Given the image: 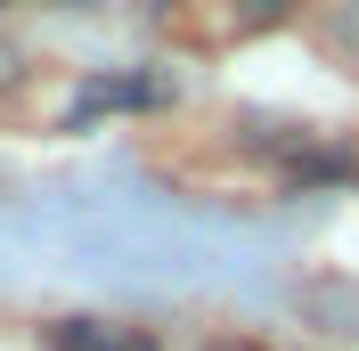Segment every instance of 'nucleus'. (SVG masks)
Returning a JSON list of instances; mask_svg holds the SVG:
<instances>
[{
  "instance_id": "obj_1",
  "label": "nucleus",
  "mask_w": 359,
  "mask_h": 351,
  "mask_svg": "<svg viewBox=\"0 0 359 351\" xmlns=\"http://www.w3.org/2000/svg\"><path fill=\"white\" fill-rule=\"evenodd\" d=\"M49 343H57V351H147V335H139V327H114V319H57Z\"/></svg>"
},
{
  "instance_id": "obj_2",
  "label": "nucleus",
  "mask_w": 359,
  "mask_h": 351,
  "mask_svg": "<svg viewBox=\"0 0 359 351\" xmlns=\"http://www.w3.org/2000/svg\"><path fill=\"white\" fill-rule=\"evenodd\" d=\"M302 310H311V319H335V310H343V319H359V286L351 278H335V286H302ZM359 335V327H351Z\"/></svg>"
},
{
  "instance_id": "obj_3",
  "label": "nucleus",
  "mask_w": 359,
  "mask_h": 351,
  "mask_svg": "<svg viewBox=\"0 0 359 351\" xmlns=\"http://www.w3.org/2000/svg\"><path fill=\"white\" fill-rule=\"evenodd\" d=\"M327 41L359 66V0H335V8H327Z\"/></svg>"
},
{
  "instance_id": "obj_4",
  "label": "nucleus",
  "mask_w": 359,
  "mask_h": 351,
  "mask_svg": "<svg viewBox=\"0 0 359 351\" xmlns=\"http://www.w3.org/2000/svg\"><path fill=\"white\" fill-rule=\"evenodd\" d=\"M0 8H8V0H0Z\"/></svg>"
}]
</instances>
